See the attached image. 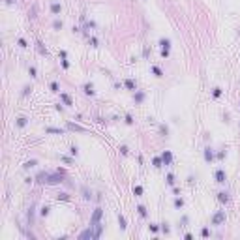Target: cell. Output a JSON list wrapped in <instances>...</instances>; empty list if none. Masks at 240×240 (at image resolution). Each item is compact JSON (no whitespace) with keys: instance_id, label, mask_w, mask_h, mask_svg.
<instances>
[{"instance_id":"277c9868","label":"cell","mask_w":240,"mask_h":240,"mask_svg":"<svg viewBox=\"0 0 240 240\" xmlns=\"http://www.w3.org/2000/svg\"><path fill=\"white\" fill-rule=\"evenodd\" d=\"M64 182V175L62 173H51L49 175V182H47V184H49V186H56V184H62Z\"/></svg>"},{"instance_id":"7dc6e473","label":"cell","mask_w":240,"mask_h":240,"mask_svg":"<svg viewBox=\"0 0 240 240\" xmlns=\"http://www.w3.org/2000/svg\"><path fill=\"white\" fill-rule=\"evenodd\" d=\"M201 236H203V238H208V236H210V229H208V227H203V229H201Z\"/></svg>"},{"instance_id":"484cf974","label":"cell","mask_w":240,"mask_h":240,"mask_svg":"<svg viewBox=\"0 0 240 240\" xmlns=\"http://www.w3.org/2000/svg\"><path fill=\"white\" fill-rule=\"evenodd\" d=\"M49 214H51V206H49V205H43V206L39 208V216H41V218H47Z\"/></svg>"},{"instance_id":"9a60e30c","label":"cell","mask_w":240,"mask_h":240,"mask_svg":"<svg viewBox=\"0 0 240 240\" xmlns=\"http://www.w3.org/2000/svg\"><path fill=\"white\" fill-rule=\"evenodd\" d=\"M45 133H53V135H64L66 130L62 128H55V126H49V128H45Z\"/></svg>"},{"instance_id":"d4e9b609","label":"cell","mask_w":240,"mask_h":240,"mask_svg":"<svg viewBox=\"0 0 240 240\" xmlns=\"http://www.w3.org/2000/svg\"><path fill=\"white\" fill-rule=\"evenodd\" d=\"M49 90H51L53 94H60V85H58V81H51V83H49Z\"/></svg>"},{"instance_id":"11a10c76","label":"cell","mask_w":240,"mask_h":240,"mask_svg":"<svg viewBox=\"0 0 240 240\" xmlns=\"http://www.w3.org/2000/svg\"><path fill=\"white\" fill-rule=\"evenodd\" d=\"M96 122H98V124H103V122H105V118H101V116H98V118H96Z\"/></svg>"},{"instance_id":"83f0119b","label":"cell","mask_w":240,"mask_h":240,"mask_svg":"<svg viewBox=\"0 0 240 240\" xmlns=\"http://www.w3.org/2000/svg\"><path fill=\"white\" fill-rule=\"evenodd\" d=\"M88 45L92 47V49H96V47H100V39L96 36H88Z\"/></svg>"},{"instance_id":"d590c367","label":"cell","mask_w":240,"mask_h":240,"mask_svg":"<svg viewBox=\"0 0 240 240\" xmlns=\"http://www.w3.org/2000/svg\"><path fill=\"white\" fill-rule=\"evenodd\" d=\"M62 27H64L62 19H58V17H56V19L53 21V28H55V30H62Z\"/></svg>"},{"instance_id":"cb8c5ba5","label":"cell","mask_w":240,"mask_h":240,"mask_svg":"<svg viewBox=\"0 0 240 240\" xmlns=\"http://www.w3.org/2000/svg\"><path fill=\"white\" fill-rule=\"evenodd\" d=\"M118 227H120V231H126L128 229V223H126V218L122 214H118Z\"/></svg>"},{"instance_id":"f1b7e54d","label":"cell","mask_w":240,"mask_h":240,"mask_svg":"<svg viewBox=\"0 0 240 240\" xmlns=\"http://www.w3.org/2000/svg\"><path fill=\"white\" fill-rule=\"evenodd\" d=\"M150 71H152V75H156V77H163V69L159 66H150Z\"/></svg>"},{"instance_id":"7bdbcfd3","label":"cell","mask_w":240,"mask_h":240,"mask_svg":"<svg viewBox=\"0 0 240 240\" xmlns=\"http://www.w3.org/2000/svg\"><path fill=\"white\" fill-rule=\"evenodd\" d=\"M28 75H30L32 79H36V77H38V71H36V68H34V66H28Z\"/></svg>"},{"instance_id":"816d5d0a","label":"cell","mask_w":240,"mask_h":240,"mask_svg":"<svg viewBox=\"0 0 240 240\" xmlns=\"http://www.w3.org/2000/svg\"><path fill=\"white\" fill-rule=\"evenodd\" d=\"M225 156H227V152H225V150L218 152V159H225Z\"/></svg>"},{"instance_id":"ee69618b","label":"cell","mask_w":240,"mask_h":240,"mask_svg":"<svg viewBox=\"0 0 240 240\" xmlns=\"http://www.w3.org/2000/svg\"><path fill=\"white\" fill-rule=\"evenodd\" d=\"M118 150H120V154H122V156H130V148H128L126 145H122V147H120Z\"/></svg>"},{"instance_id":"d6a6232c","label":"cell","mask_w":240,"mask_h":240,"mask_svg":"<svg viewBox=\"0 0 240 240\" xmlns=\"http://www.w3.org/2000/svg\"><path fill=\"white\" fill-rule=\"evenodd\" d=\"M92 227H94L96 238H100V236H101V233H103V225H101V223H96V225H92Z\"/></svg>"},{"instance_id":"60d3db41","label":"cell","mask_w":240,"mask_h":240,"mask_svg":"<svg viewBox=\"0 0 240 240\" xmlns=\"http://www.w3.org/2000/svg\"><path fill=\"white\" fill-rule=\"evenodd\" d=\"M56 201H69V195L64 193V191H62V193H56Z\"/></svg>"},{"instance_id":"bcb514c9","label":"cell","mask_w":240,"mask_h":240,"mask_svg":"<svg viewBox=\"0 0 240 240\" xmlns=\"http://www.w3.org/2000/svg\"><path fill=\"white\" fill-rule=\"evenodd\" d=\"M55 109H56L58 113H64V109H66V105H64L62 101H58V103H55Z\"/></svg>"},{"instance_id":"74e56055","label":"cell","mask_w":240,"mask_h":240,"mask_svg":"<svg viewBox=\"0 0 240 240\" xmlns=\"http://www.w3.org/2000/svg\"><path fill=\"white\" fill-rule=\"evenodd\" d=\"M159 229H161V233H165V234H169V233H171V227H169V223H167V221L159 223Z\"/></svg>"},{"instance_id":"f546056e","label":"cell","mask_w":240,"mask_h":240,"mask_svg":"<svg viewBox=\"0 0 240 240\" xmlns=\"http://www.w3.org/2000/svg\"><path fill=\"white\" fill-rule=\"evenodd\" d=\"M152 165L156 167V169H161V167H163V159H161V156L152 158Z\"/></svg>"},{"instance_id":"7a4b0ae2","label":"cell","mask_w":240,"mask_h":240,"mask_svg":"<svg viewBox=\"0 0 240 240\" xmlns=\"http://www.w3.org/2000/svg\"><path fill=\"white\" fill-rule=\"evenodd\" d=\"M227 220V216H225V210H218L214 216H212V225L214 227H221Z\"/></svg>"},{"instance_id":"f5cc1de1","label":"cell","mask_w":240,"mask_h":240,"mask_svg":"<svg viewBox=\"0 0 240 240\" xmlns=\"http://www.w3.org/2000/svg\"><path fill=\"white\" fill-rule=\"evenodd\" d=\"M173 195H180V188H176V186H173Z\"/></svg>"},{"instance_id":"30bf717a","label":"cell","mask_w":240,"mask_h":240,"mask_svg":"<svg viewBox=\"0 0 240 240\" xmlns=\"http://www.w3.org/2000/svg\"><path fill=\"white\" fill-rule=\"evenodd\" d=\"M36 51H38L41 56H45V58L49 56V51H47V47L43 45V41H41V39H36Z\"/></svg>"},{"instance_id":"ac0fdd59","label":"cell","mask_w":240,"mask_h":240,"mask_svg":"<svg viewBox=\"0 0 240 240\" xmlns=\"http://www.w3.org/2000/svg\"><path fill=\"white\" fill-rule=\"evenodd\" d=\"M124 86H126V90H130V92H135V90H137V83H135L133 79H126V81H124Z\"/></svg>"},{"instance_id":"f907efd6","label":"cell","mask_w":240,"mask_h":240,"mask_svg":"<svg viewBox=\"0 0 240 240\" xmlns=\"http://www.w3.org/2000/svg\"><path fill=\"white\" fill-rule=\"evenodd\" d=\"M58 56H60V58H68V51H66V49H60V51H58Z\"/></svg>"},{"instance_id":"8992f818","label":"cell","mask_w":240,"mask_h":240,"mask_svg":"<svg viewBox=\"0 0 240 240\" xmlns=\"http://www.w3.org/2000/svg\"><path fill=\"white\" fill-rule=\"evenodd\" d=\"M214 180L218 182V184H225V182H227V173H225V169H216V171H214Z\"/></svg>"},{"instance_id":"1f68e13d","label":"cell","mask_w":240,"mask_h":240,"mask_svg":"<svg viewBox=\"0 0 240 240\" xmlns=\"http://www.w3.org/2000/svg\"><path fill=\"white\" fill-rule=\"evenodd\" d=\"M81 193H83V199H85V201H90V199H92V191H90L86 186L81 189Z\"/></svg>"},{"instance_id":"ba28073f","label":"cell","mask_w":240,"mask_h":240,"mask_svg":"<svg viewBox=\"0 0 240 240\" xmlns=\"http://www.w3.org/2000/svg\"><path fill=\"white\" fill-rule=\"evenodd\" d=\"M203 158H205V161H206V163H212V161L216 159V154H214V148H212V147H206V148L203 150Z\"/></svg>"},{"instance_id":"e575fe53","label":"cell","mask_w":240,"mask_h":240,"mask_svg":"<svg viewBox=\"0 0 240 240\" xmlns=\"http://www.w3.org/2000/svg\"><path fill=\"white\" fill-rule=\"evenodd\" d=\"M165 182H167V186H175V175L173 173H167V176H165Z\"/></svg>"},{"instance_id":"603a6c76","label":"cell","mask_w":240,"mask_h":240,"mask_svg":"<svg viewBox=\"0 0 240 240\" xmlns=\"http://www.w3.org/2000/svg\"><path fill=\"white\" fill-rule=\"evenodd\" d=\"M131 191H133V195H135V197H141V195H143V193H145V188H143V186H141V184H135V186H133V189H131Z\"/></svg>"},{"instance_id":"3957f363","label":"cell","mask_w":240,"mask_h":240,"mask_svg":"<svg viewBox=\"0 0 240 240\" xmlns=\"http://www.w3.org/2000/svg\"><path fill=\"white\" fill-rule=\"evenodd\" d=\"M101 218H103V208H96L94 212H92V216H90V225H96V223H100L101 221Z\"/></svg>"},{"instance_id":"f6af8a7d","label":"cell","mask_w":240,"mask_h":240,"mask_svg":"<svg viewBox=\"0 0 240 240\" xmlns=\"http://www.w3.org/2000/svg\"><path fill=\"white\" fill-rule=\"evenodd\" d=\"M60 64H62L64 69H69V68H71V64L68 62V58H60Z\"/></svg>"},{"instance_id":"ffe728a7","label":"cell","mask_w":240,"mask_h":240,"mask_svg":"<svg viewBox=\"0 0 240 240\" xmlns=\"http://www.w3.org/2000/svg\"><path fill=\"white\" fill-rule=\"evenodd\" d=\"M27 124H28V118H27V116L15 118V126H17V128H27Z\"/></svg>"},{"instance_id":"44dd1931","label":"cell","mask_w":240,"mask_h":240,"mask_svg":"<svg viewBox=\"0 0 240 240\" xmlns=\"http://www.w3.org/2000/svg\"><path fill=\"white\" fill-rule=\"evenodd\" d=\"M83 28H85V34H86V30H94L96 28V21H83Z\"/></svg>"},{"instance_id":"c3c4849f","label":"cell","mask_w":240,"mask_h":240,"mask_svg":"<svg viewBox=\"0 0 240 240\" xmlns=\"http://www.w3.org/2000/svg\"><path fill=\"white\" fill-rule=\"evenodd\" d=\"M60 159L64 163H73V156H60Z\"/></svg>"},{"instance_id":"8fae6325","label":"cell","mask_w":240,"mask_h":240,"mask_svg":"<svg viewBox=\"0 0 240 240\" xmlns=\"http://www.w3.org/2000/svg\"><path fill=\"white\" fill-rule=\"evenodd\" d=\"M60 101H62L66 107H71V105H73V98H71L68 92H60Z\"/></svg>"},{"instance_id":"9f6ffc18","label":"cell","mask_w":240,"mask_h":240,"mask_svg":"<svg viewBox=\"0 0 240 240\" xmlns=\"http://www.w3.org/2000/svg\"><path fill=\"white\" fill-rule=\"evenodd\" d=\"M28 15H30V17H32V19H34V17H36V8H32V11H30V13H28Z\"/></svg>"},{"instance_id":"6da1fadb","label":"cell","mask_w":240,"mask_h":240,"mask_svg":"<svg viewBox=\"0 0 240 240\" xmlns=\"http://www.w3.org/2000/svg\"><path fill=\"white\" fill-rule=\"evenodd\" d=\"M159 47H161V51H159L161 58H169V55H171V39L169 38H159Z\"/></svg>"},{"instance_id":"db71d44e","label":"cell","mask_w":240,"mask_h":240,"mask_svg":"<svg viewBox=\"0 0 240 240\" xmlns=\"http://www.w3.org/2000/svg\"><path fill=\"white\" fill-rule=\"evenodd\" d=\"M184 238H186V240H191V238H193V234H191V233H186Z\"/></svg>"},{"instance_id":"4316f807","label":"cell","mask_w":240,"mask_h":240,"mask_svg":"<svg viewBox=\"0 0 240 240\" xmlns=\"http://www.w3.org/2000/svg\"><path fill=\"white\" fill-rule=\"evenodd\" d=\"M36 165H38V159H28V161L23 163V169L28 171V169H32V167H36Z\"/></svg>"},{"instance_id":"5b68a950","label":"cell","mask_w":240,"mask_h":240,"mask_svg":"<svg viewBox=\"0 0 240 240\" xmlns=\"http://www.w3.org/2000/svg\"><path fill=\"white\" fill-rule=\"evenodd\" d=\"M66 130H69V131H77V133H88V130H86V128H83V126H79V124H75V122H71V120H68Z\"/></svg>"},{"instance_id":"6f0895ef","label":"cell","mask_w":240,"mask_h":240,"mask_svg":"<svg viewBox=\"0 0 240 240\" xmlns=\"http://www.w3.org/2000/svg\"><path fill=\"white\" fill-rule=\"evenodd\" d=\"M34 180H36V178H25V184H32Z\"/></svg>"},{"instance_id":"91938a15","label":"cell","mask_w":240,"mask_h":240,"mask_svg":"<svg viewBox=\"0 0 240 240\" xmlns=\"http://www.w3.org/2000/svg\"><path fill=\"white\" fill-rule=\"evenodd\" d=\"M238 105H240V103H238Z\"/></svg>"},{"instance_id":"4fadbf2b","label":"cell","mask_w":240,"mask_h":240,"mask_svg":"<svg viewBox=\"0 0 240 240\" xmlns=\"http://www.w3.org/2000/svg\"><path fill=\"white\" fill-rule=\"evenodd\" d=\"M83 92L86 94V96H96V90H94V83H85L83 85Z\"/></svg>"},{"instance_id":"836d02e7","label":"cell","mask_w":240,"mask_h":240,"mask_svg":"<svg viewBox=\"0 0 240 240\" xmlns=\"http://www.w3.org/2000/svg\"><path fill=\"white\" fill-rule=\"evenodd\" d=\"M30 94H32V86H30V85H25V86H23L21 96H23V98H27V96H30Z\"/></svg>"},{"instance_id":"5bb4252c","label":"cell","mask_w":240,"mask_h":240,"mask_svg":"<svg viewBox=\"0 0 240 240\" xmlns=\"http://www.w3.org/2000/svg\"><path fill=\"white\" fill-rule=\"evenodd\" d=\"M49 175H51V173H47V171H41V173H38V176H36V182H39V184H47V182H49Z\"/></svg>"},{"instance_id":"52a82bcc","label":"cell","mask_w":240,"mask_h":240,"mask_svg":"<svg viewBox=\"0 0 240 240\" xmlns=\"http://www.w3.org/2000/svg\"><path fill=\"white\" fill-rule=\"evenodd\" d=\"M145 100H147L145 90H135V92H133V103H135V105H141Z\"/></svg>"},{"instance_id":"2e32d148","label":"cell","mask_w":240,"mask_h":240,"mask_svg":"<svg viewBox=\"0 0 240 240\" xmlns=\"http://www.w3.org/2000/svg\"><path fill=\"white\" fill-rule=\"evenodd\" d=\"M137 214L141 216L143 220H147V218H148V210H147L145 205H137Z\"/></svg>"},{"instance_id":"7402d4cb","label":"cell","mask_w":240,"mask_h":240,"mask_svg":"<svg viewBox=\"0 0 240 240\" xmlns=\"http://www.w3.org/2000/svg\"><path fill=\"white\" fill-rule=\"evenodd\" d=\"M173 206H175L176 210H180V208L184 206V199H182L180 195H175V199H173Z\"/></svg>"},{"instance_id":"4dcf8cb0","label":"cell","mask_w":240,"mask_h":240,"mask_svg":"<svg viewBox=\"0 0 240 240\" xmlns=\"http://www.w3.org/2000/svg\"><path fill=\"white\" fill-rule=\"evenodd\" d=\"M221 94H223V90H221L220 86H214V88H212V98H214V100L221 98Z\"/></svg>"},{"instance_id":"e0dca14e","label":"cell","mask_w":240,"mask_h":240,"mask_svg":"<svg viewBox=\"0 0 240 240\" xmlns=\"http://www.w3.org/2000/svg\"><path fill=\"white\" fill-rule=\"evenodd\" d=\"M51 13L53 15H60L62 13V4L60 2H51Z\"/></svg>"},{"instance_id":"d6986e66","label":"cell","mask_w":240,"mask_h":240,"mask_svg":"<svg viewBox=\"0 0 240 240\" xmlns=\"http://www.w3.org/2000/svg\"><path fill=\"white\" fill-rule=\"evenodd\" d=\"M229 191H220V193H218V201L221 203V205H227L229 203Z\"/></svg>"},{"instance_id":"7c38bea8","label":"cell","mask_w":240,"mask_h":240,"mask_svg":"<svg viewBox=\"0 0 240 240\" xmlns=\"http://www.w3.org/2000/svg\"><path fill=\"white\" fill-rule=\"evenodd\" d=\"M79 238H81V240H85V238H96V233H94V227L90 225L88 229H85V231H83V233L79 234Z\"/></svg>"},{"instance_id":"f35d334b","label":"cell","mask_w":240,"mask_h":240,"mask_svg":"<svg viewBox=\"0 0 240 240\" xmlns=\"http://www.w3.org/2000/svg\"><path fill=\"white\" fill-rule=\"evenodd\" d=\"M148 231H150V233H154V234H156V233H159V231H161V229H159V223H150V225H148Z\"/></svg>"},{"instance_id":"ab89813d","label":"cell","mask_w":240,"mask_h":240,"mask_svg":"<svg viewBox=\"0 0 240 240\" xmlns=\"http://www.w3.org/2000/svg\"><path fill=\"white\" fill-rule=\"evenodd\" d=\"M17 45L21 47V49H27V47H28V41H27L25 38H19V39H17Z\"/></svg>"},{"instance_id":"681fc988","label":"cell","mask_w":240,"mask_h":240,"mask_svg":"<svg viewBox=\"0 0 240 240\" xmlns=\"http://www.w3.org/2000/svg\"><path fill=\"white\" fill-rule=\"evenodd\" d=\"M159 131H161V133H163V135L167 137V133H169V128H167L165 124H161V126H159Z\"/></svg>"},{"instance_id":"8d00e7d4","label":"cell","mask_w":240,"mask_h":240,"mask_svg":"<svg viewBox=\"0 0 240 240\" xmlns=\"http://www.w3.org/2000/svg\"><path fill=\"white\" fill-rule=\"evenodd\" d=\"M69 156H73V158L79 156V147H77V145H71V147H69Z\"/></svg>"},{"instance_id":"b9f144b4","label":"cell","mask_w":240,"mask_h":240,"mask_svg":"<svg viewBox=\"0 0 240 240\" xmlns=\"http://www.w3.org/2000/svg\"><path fill=\"white\" fill-rule=\"evenodd\" d=\"M124 122H126L128 126H133V124H135V120H133L131 114H126V116H124Z\"/></svg>"},{"instance_id":"9c48e42d","label":"cell","mask_w":240,"mask_h":240,"mask_svg":"<svg viewBox=\"0 0 240 240\" xmlns=\"http://www.w3.org/2000/svg\"><path fill=\"white\" fill-rule=\"evenodd\" d=\"M161 159H163V165H165V167L173 165V152H171V150H163V152H161Z\"/></svg>"},{"instance_id":"680465c9","label":"cell","mask_w":240,"mask_h":240,"mask_svg":"<svg viewBox=\"0 0 240 240\" xmlns=\"http://www.w3.org/2000/svg\"><path fill=\"white\" fill-rule=\"evenodd\" d=\"M4 2H6L8 6H13V4H15V0H4Z\"/></svg>"}]
</instances>
